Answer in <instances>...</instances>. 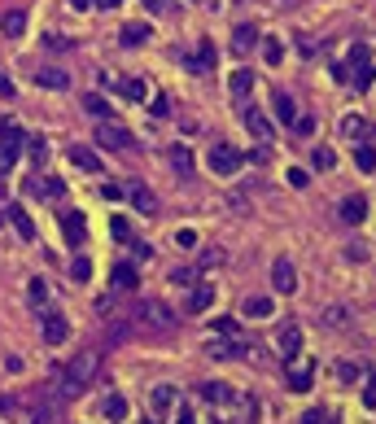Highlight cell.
<instances>
[{
  "instance_id": "cell-51",
  "label": "cell",
  "mask_w": 376,
  "mask_h": 424,
  "mask_svg": "<svg viewBox=\"0 0 376 424\" xmlns=\"http://www.w3.org/2000/svg\"><path fill=\"white\" fill-rule=\"evenodd\" d=\"M363 403H368V407H376V372H372V385L363 390Z\"/></svg>"
},
{
  "instance_id": "cell-37",
  "label": "cell",
  "mask_w": 376,
  "mask_h": 424,
  "mask_svg": "<svg viewBox=\"0 0 376 424\" xmlns=\"http://www.w3.org/2000/svg\"><path fill=\"white\" fill-rule=\"evenodd\" d=\"M110 232L119 241H132V228H127V219H110Z\"/></svg>"
},
{
  "instance_id": "cell-52",
  "label": "cell",
  "mask_w": 376,
  "mask_h": 424,
  "mask_svg": "<svg viewBox=\"0 0 376 424\" xmlns=\"http://www.w3.org/2000/svg\"><path fill=\"white\" fill-rule=\"evenodd\" d=\"M154 114H158V119H162V114H171V101H167V97H158V101H154Z\"/></svg>"
},
{
  "instance_id": "cell-15",
  "label": "cell",
  "mask_w": 376,
  "mask_h": 424,
  "mask_svg": "<svg viewBox=\"0 0 376 424\" xmlns=\"http://www.w3.org/2000/svg\"><path fill=\"white\" fill-rule=\"evenodd\" d=\"M272 311H276L272 298H245V302H241V315H250V320H267Z\"/></svg>"
},
{
  "instance_id": "cell-20",
  "label": "cell",
  "mask_w": 376,
  "mask_h": 424,
  "mask_svg": "<svg viewBox=\"0 0 376 424\" xmlns=\"http://www.w3.org/2000/svg\"><path fill=\"white\" fill-rule=\"evenodd\" d=\"M197 394H202L206 403H232V390H228V385H219V381H206V385H197Z\"/></svg>"
},
{
  "instance_id": "cell-29",
  "label": "cell",
  "mask_w": 376,
  "mask_h": 424,
  "mask_svg": "<svg viewBox=\"0 0 376 424\" xmlns=\"http://www.w3.org/2000/svg\"><path fill=\"white\" fill-rule=\"evenodd\" d=\"M149 403H154L158 411H167V407H175V390H171V385H158V390L149 394Z\"/></svg>"
},
{
  "instance_id": "cell-21",
  "label": "cell",
  "mask_w": 376,
  "mask_h": 424,
  "mask_svg": "<svg viewBox=\"0 0 376 424\" xmlns=\"http://www.w3.org/2000/svg\"><path fill=\"white\" fill-rule=\"evenodd\" d=\"M110 280H114V289H136V285H140V276H136V267H132V263H119Z\"/></svg>"
},
{
  "instance_id": "cell-7",
  "label": "cell",
  "mask_w": 376,
  "mask_h": 424,
  "mask_svg": "<svg viewBox=\"0 0 376 424\" xmlns=\"http://www.w3.org/2000/svg\"><path fill=\"white\" fill-rule=\"evenodd\" d=\"M276 346H280V359L293 363V359H298V350H302V328L298 324H285V328H280V337H276Z\"/></svg>"
},
{
  "instance_id": "cell-55",
  "label": "cell",
  "mask_w": 376,
  "mask_h": 424,
  "mask_svg": "<svg viewBox=\"0 0 376 424\" xmlns=\"http://www.w3.org/2000/svg\"><path fill=\"white\" fill-rule=\"evenodd\" d=\"M92 5H101V9H119L123 0H92Z\"/></svg>"
},
{
  "instance_id": "cell-34",
  "label": "cell",
  "mask_w": 376,
  "mask_h": 424,
  "mask_svg": "<svg viewBox=\"0 0 376 424\" xmlns=\"http://www.w3.org/2000/svg\"><path fill=\"white\" fill-rule=\"evenodd\" d=\"M263 57H267V66H280V57H285L280 40H267V44H263Z\"/></svg>"
},
{
  "instance_id": "cell-46",
  "label": "cell",
  "mask_w": 376,
  "mask_h": 424,
  "mask_svg": "<svg viewBox=\"0 0 376 424\" xmlns=\"http://www.w3.org/2000/svg\"><path fill=\"white\" fill-rule=\"evenodd\" d=\"M350 66H368V49H363V44L350 49Z\"/></svg>"
},
{
  "instance_id": "cell-27",
  "label": "cell",
  "mask_w": 376,
  "mask_h": 424,
  "mask_svg": "<svg viewBox=\"0 0 376 424\" xmlns=\"http://www.w3.org/2000/svg\"><path fill=\"white\" fill-rule=\"evenodd\" d=\"M254 92V75L250 70H237V75H232V97H250Z\"/></svg>"
},
{
  "instance_id": "cell-43",
  "label": "cell",
  "mask_w": 376,
  "mask_h": 424,
  "mask_svg": "<svg viewBox=\"0 0 376 424\" xmlns=\"http://www.w3.org/2000/svg\"><path fill=\"white\" fill-rule=\"evenodd\" d=\"M337 376H342V381H359V368L355 363H337Z\"/></svg>"
},
{
  "instance_id": "cell-14",
  "label": "cell",
  "mask_w": 376,
  "mask_h": 424,
  "mask_svg": "<svg viewBox=\"0 0 376 424\" xmlns=\"http://www.w3.org/2000/svg\"><path fill=\"white\" fill-rule=\"evenodd\" d=\"M342 136L346 140H368V136H376V127L368 119H359V114H350V119H342Z\"/></svg>"
},
{
  "instance_id": "cell-48",
  "label": "cell",
  "mask_w": 376,
  "mask_h": 424,
  "mask_svg": "<svg viewBox=\"0 0 376 424\" xmlns=\"http://www.w3.org/2000/svg\"><path fill=\"white\" fill-rule=\"evenodd\" d=\"M101 197H105V202H119L123 188H119V184H101Z\"/></svg>"
},
{
  "instance_id": "cell-32",
  "label": "cell",
  "mask_w": 376,
  "mask_h": 424,
  "mask_svg": "<svg viewBox=\"0 0 376 424\" xmlns=\"http://www.w3.org/2000/svg\"><path fill=\"white\" fill-rule=\"evenodd\" d=\"M123 97L145 101V97H149V84H145V79H127V84H123Z\"/></svg>"
},
{
  "instance_id": "cell-40",
  "label": "cell",
  "mask_w": 376,
  "mask_h": 424,
  "mask_svg": "<svg viewBox=\"0 0 376 424\" xmlns=\"http://www.w3.org/2000/svg\"><path fill=\"white\" fill-rule=\"evenodd\" d=\"M70 272H75V280H88V276H92V263H88V258H75V267H70Z\"/></svg>"
},
{
  "instance_id": "cell-9",
  "label": "cell",
  "mask_w": 376,
  "mask_h": 424,
  "mask_svg": "<svg viewBox=\"0 0 376 424\" xmlns=\"http://www.w3.org/2000/svg\"><path fill=\"white\" fill-rule=\"evenodd\" d=\"M5 215H9V223L18 228V237H22V241H35V219H31V210H27V206H18V202H14V206L5 210Z\"/></svg>"
},
{
  "instance_id": "cell-3",
  "label": "cell",
  "mask_w": 376,
  "mask_h": 424,
  "mask_svg": "<svg viewBox=\"0 0 376 424\" xmlns=\"http://www.w3.org/2000/svg\"><path fill=\"white\" fill-rule=\"evenodd\" d=\"M206 167L215 171V175H237V171L245 167V153H241L237 145H223V140H219V145L206 153Z\"/></svg>"
},
{
  "instance_id": "cell-53",
  "label": "cell",
  "mask_w": 376,
  "mask_h": 424,
  "mask_svg": "<svg viewBox=\"0 0 376 424\" xmlns=\"http://www.w3.org/2000/svg\"><path fill=\"white\" fill-rule=\"evenodd\" d=\"M197 416H193V411H188V407H180V416H175V424H193Z\"/></svg>"
},
{
  "instance_id": "cell-6",
  "label": "cell",
  "mask_w": 376,
  "mask_h": 424,
  "mask_svg": "<svg viewBox=\"0 0 376 424\" xmlns=\"http://www.w3.org/2000/svg\"><path fill=\"white\" fill-rule=\"evenodd\" d=\"M97 140H101L105 149H132V145H136V136L127 132V127H119V123H101Z\"/></svg>"
},
{
  "instance_id": "cell-18",
  "label": "cell",
  "mask_w": 376,
  "mask_h": 424,
  "mask_svg": "<svg viewBox=\"0 0 376 424\" xmlns=\"http://www.w3.org/2000/svg\"><path fill=\"white\" fill-rule=\"evenodd\" d=\"M149 35H154V31H149L145 22H127V27H123V44H127V49H140V44H149Z\"/></svg>"
},
{
  "instance_id": "cell-39",
  "label": "cell",
  "mask_w": 376,
  "mask_h": 424,
  "mask_svg": "<svg viewBox=\"0 0 376 424\" xmlns=\"http://www.w3.org/2000/svg\"><path fill=\"white\" fill-rule=\"evenodd\" d=\"M27 293H31V302H44V298H49V285H44V280H31Z\"/></svg>"
},
{
  "instance_id": "cell-8",
  "label": "cell",
  "mask_w": 376,
  "mask_h": 424,
  "mask_svg": "<svg viewBox=\"0 0 376 424\" xmlns=\"http://www.w3.org/2000/svg\"><path fill=\"white\" fill-rule=\"evenodd\" d=\"M272 285H276V293H285V298L298 289V272H293V263L276 258V263H272Z\"/></svg>"
},
{
  "instance_id": "cell-42",
  "label": "cell",
  "mask_w": 376,
  "mask_h": 424,
  "mask_svg": "<svg viewBox=\"0 0 376 424\" xmlns=\"http://www.w3.org/2000/svg\"><path fill=\"white\" fill-rule=\"evenodd\" d=\"M302 424H333V416H328V411H307Z\"/></svg>"
},
{
  "instance_id": "cell-36",
  "label": "cell",
  "mask_w": 376,
  "mask_h": 424,
  "mask_svg": "<svg viewBox=\"0 0 376 424\" xmlns=\"http://www.w3.org/2000/svg\"><path fill=\"white\" fill-rule=\"evenodd\" d=\"M333 162H337V153H333V149H315V167H320V171H328Z\"/></svg>"
},
{
  "instance_id": "cell-30",
  "label": "cell",
  "mask_w": 376,
  "mask_h": 424,
  "mask_svg": "<svg viewBox=\"0 0 376 424\" xmlns=\"http://www.w3.org/2000/svg\"><path fill=\"white\" fill-rule=\"evenodd\" d=\"M355 167H359V171H376V149H372V145H359V149H355Z\"/></svg>"
},
{
  "instance_id": "cell-10",
  "label": "cell",
  "mask_w": 376,
  "mask_h": 424,
  "mask_svg": "<svg viewBox=\"0 0 376 424\" xmlns=\"http://www.w3.org/2000/svg\"><path fill=\"white\" fill-rule=\"evenodd\" d=\"M311 385H315V368H311V363H289V390L307 394Z\"/></svg>"
},
{
  "instance_id": "cell-13",
  "label": "cell",
  "mask_w": 376,
  "mask_h": 424,
  "mask_svg": "<svg viewBox=\"0 0 376 424\" xmlns=\"http://www.w3.org/2000/svg\"><path fill=\"white\" fill-rule=\"evenodd\" d=\"M35 84L62 92V88H70V75H66V70H53V66H40V70H35Z\"/></svg>"
},
{
  "instance_id": "cell-26",
  "label": "cell",
  "mask_w": 376,
  "mask_h": 424,
  "mask_svg": "<svg viewBox=\"0 0 376 424\" xmlns=\"http://www.w3.org/2000/svg\"><path fill=\"white\" fill-rule=\"evenodd\" d=\"M254 44H258V31H254V27H237V40H232V49H237V53H250Z\"/></svg>"
},
{
  "instance_id": "cell-5",
  "label": "cell",
  "mask_w": 376,
  "mask_h": 424,
  "mask_svg": "<svg viewBox=\"0 0 376 424\" xmlns=\"http://www.w3.org/2000/svg\"><path fill=\"white\" fill-rule=\"evenodd\" d=\"M40 333H44V341H49V346H62V341L70 337L66 315H62V311H44V315H40Z\"/></svg>"
},
{
  "instance_id": "cell-35",
  "label": "cell",
  "mask_w": 376,
  "mask_h": 424,
  "mask_svg": "<svg viewBox=\"0 0 376 424\" xmlns=\"http://www.w3.org/2000/svg\"><path fill=\"white\" fill-rule=\"evenodd\" d=\"M324 324H328V328H342V324H346V311H342V306H328V311H324Z\"/></svg>"
},
{
  "instance_id": "cell-24",
  "label": "cell",
  "mask_w": 376,
  "mask_h": 424,
  "mask_svg": "<svg viewBox=\"0 0 376 424\" xmlns=\"http://www.w3.org/2000/svg\"><path fill=\"white\" fill-rule=\"evenodd\" d=\"M132 202H136V210H145V215H158V197L149 193V188H132Z\"/></svg>"
},
{
  "instance_id": "cell-16",
  "label": "cell",
  "mask_w": 376,
  "mask_h": 424,
  "mask_svg": "<svg viewBox=\"0 0 376 424\" xmlns=\"http://www.w3.org/2000/svg\"><path fill=\"white\" fill-rule=\"evenodd\" d=\"M342 219L346 223H363V219H368V197H346V202H342Z\"/></svg>"
},
{
  "instance_id": "cell-1",
  "label": "cell",
  "mask_w": 376,
  "mask_h": 424,
  "mask_svg": "<svg viewBox=\"0 0 376 424\" xmlns=\"http://www.w3.org/2000/svg\"><path fill=\"white\" fill-rule=\"evenodd\" d=\"M97 372H101V350H79V355L62 368V390L66 394H84L88 385L97 381Z\"/></svg>"
},
{
  "instance_id": "cell-44",
  "label": "cell",
  "mask_w": 376,
  "mask_h": 424,
  "mask_svg": "<svg viewBox=\"0 0 376 424\" xmlns=\"http://www.w3.org/2000/svg\"><path fill=\"white\" fill-rule=\"evenodd\" d=\"M171 280H175V285H193V272H188V267H175V272H171Z\"/></svg>"
},
{
  "instance_id": "cell-19",
  "label": "cell",
  "mask_w": 376,
  "mask_h": 424,
  "mask_svg": "<svg viewBox=\"0 0 376 424\" xmlns=\"http://www.w3.org/2000/svg\"><path fill=\"white\" fill-rule=\"evenodd\" d=\"M272 110H276V119L280 123H298V105H293V97H285V92H276V101H272Z\"/></svg>"
},
{
  "instance_id": "cell-49",
  "label": "cell",
  "mask_w": 376,
  "mask_h": 424,
  "mask_svg": "<svg viewBox=\"0 0 376 424\" xmlns=\"http://www.w3.org/2000/svg\"><path fill=\"white\" fill-rule=\"evenodd\" d=\"M0 97H14V79H9L5 70H0Z\"/></svg>"
},
{
  "instance_id": "cell-23",
  "label": "cell",
  "mask_w": 376,
  "mask_h": 424,
  "mask_svg": "<svg viewBox=\"0 0 376 424\" xmlns=\"http://www.w3.org/2000/svg\"><path fill=\"white\" fill-rule=\"evenodd\" d=\"M0 31H5V35H22V31H27V14H22V9H9L5 22H0Z\"/></svg>"
},
{
  "instance_id": "cell-2",
  "label": "cell",
  "mask_w": 376,
  "mask_h": 424,
  "mask_svg": "<svg viewBox=\"0 0 376 424\" xmlns=\"http://www.w3.org/2000/svg\"><path fill=\"white\" fill-rule=\"evenodd\" d=\"M140 328H149V333H171V328L175 324H180V320H175V311H171V306L167 302H154V298H149L145 306H140Z\"/></svg>"
},
{
  "instance_id": "cell-38",
  "label": "cell",
  "mask_w": 376,
  "mask_h": 424,
  "mask_svg": "<svg viewBox=\"0 0 376 424\" xmlns=\"http://www.w3.org/2000/svg\"><path fill=\"white\" fill-rule=\"evenodd\" d=\"M175 245H184V250H193V245H197V232H193V228H180V232H175Z\"/></svg>"
},
{
  "instance_id": "cell-47",
  "label": "cell",
  "mask_w": 376,
  "mask_h": 424,
  "mask_svg": "<svg viewBox=\"0 0 376 424\" xmlns=\"http://www.w3.org/2000/svg\"><path fill=\"white\" fill-rule=\"evenodd\" d=\"M372 75H376V66H359V79H355V88H368V84H372Z\"/></svg>"
},
{
  "instance_id": "cell-28",
  "label": "cell",
  "mask_w": 376,
  "mask_h": 424,
  "mask_svg": "<svg viewBox=\"0 0 376 424\" xmlns=\"http://www.w3.org/2000/svg\"><path fill=\"white\" fill-rule=\"evenodd\" d=\"M105 416H110V420H127V398L110 394V398H105Z\"/></svg>"
},
{
  "instance_id": "cell-33",
  "label": "cell",
  "mask_w": 376,
  "mask_h": 424,
  "mask_svg": "<svg viewBox=\"0 0 376 424\" xmlns=\"http://www.w3.org/2000/svg\"><path fill=\"white\" fill-rule=\"evenodd\" d=\"M27 153L35 162H44V158H49V140H44V136H27Z\"/></svg>"
},
{
  "instance_id": "cell-11",
  "label": "cell",
  "mask_w": 376,
  "mask_h": 424,
  "mask_svg": "<svg viewBox=\"0 0 376 424\" xmlns=\"http://www.w3.org/2000/svg\"><path fill=\"white\" fill-rule=\"evenodd\" d=\"M70 162H75L79 171H88V175H101V158L88 145H70Z\"/></svg>"
},
{
  "instance_id": "cell-31",
  "label": "cell",
  "mask_w": 376,
  "mask_h": 424,
  "mask_svg": "<svg viewBox=\"0 0 376 424\" xmlns=\"http://www.w3.org/2000/svg\"><path fill=\"white\" fill-rule=\"evenodd\" d=\"M171 167L180 171V175H188V171H193V153H188L184 145H180V149H171Z\"/></svg>"
},
{
  "instance_id": "cell-41",
  "label": "cell",
  "mask_w": 376,
  "mask_h": 424,
  "mask_svg": "<svg viewBox=\"0 0 376 424\" xmlns=\"http://www.w3.org/2000/svg\"><path fill=\"white\" fill-rule=\"evenodd\" d=\"M289 184H293V188H307V184H311V175L302 171V167H293V171H289Z\"/></svg>"
},
{
  "instance_id": "cell-22",
  "label": "cell",
  "mask_w": 376,
  "mask_h": 424,
  "mask_svg": "<svg viewBox=\"0 0 376 424\" xmlns=\"http://www.w3.org/2000/svg\"><path fill=\"white\" fill-rule=\"evenodd\" d=\"M84 110H88V114H97V119H110V114H114V105L105 101L101 92H88V97H84Z\"/></svg>"
},
{
  "instance_id": "cell-12",
  "label": "cell",
  "mask_w": 376,
  "mask_h": 424,
  "mask_svg": "<svg viewBox=\"0 0 376 424\" xmlns=\"http://www.w3.org/2000/svg\"><path fill=\"white\" fill-rule=\"evenodd\" d=\"M241 123L250 127V136H254V140H272V123H267L263 114L254 110V105H250V110H241Z\"/></svg>"
},
{
  "instance_id": "cell-45",
  "label": "cell",
  "mask_w": 376,
  "mask_h": 424,
  "mask_svg": "<svg viewBox=\"0 0 376 424\" xmlns=\"http://www.w3.org/2000/svg\"><path fill=\"white\" fill-rule=\"evenodd\" d=\"M210 333H223V337H232V333H237V324H232V320H215V324H210Z\"/></svg>"
},
{
  "instance_id": "cell-56",
  "label": "cell",
  "mask_w": 376,
  "mask_h": 424,
  "mask_svg": "<svg viewBox=\"0 0 376 424\" xmlns=\"http://www.w3.org/2000/svg\"><path fill=\"white\" fill-rule=\"evenodd\" d=\"M145 424H154V420H145Z\"/></svg>"
},
{
  "instance_id": "cell-25",
  "label": "cell",
  "mask_w": 376,
  "mask_h": 424,
  "mask_svg": "<svg viewBox=\"0 0 376 424\" xmlns=\"http://www.w3.org/2000/svg\"><path fill=\"white\" fill-rule=\"evenodd\" d=\"M215 306V285H197L193 289V311H210Z\"/></svg>"
},
{
  "instance_id": "cell-4",
  "label": "cell",
  "mask_w": 376,
  "mask_h": 424,
  "mask_svg": "<svg viewBox=\"0 0 376 424\" xmlns=\"http://www.w3.org/2000/svg\"><path fill=\"white\" fill-rule=\"evenodd\" d=\"M22 145H27V132L18 123H0V171H9L18 162Z\"/></svg>"
},
{
  "instance_id": "cell-50",
  "label": "cell",
  "mask_w": 376,
  "mask_h": 424,
  "mask_svg": "<svg viewBox=\"0 0 376 424\" xmlns=\"http://www.w3.org/2000/svg\"><path fill=\"white\" fill-rule=\"evenodd\" d=\"M167 5H171V0H145L149 14H167Z\"/></svg>"
},
{
  "instance_id": "cell-17",
  "label": "cell",
  "mask_w": 376,
  "mask_h": 424,
  "mask_svg": "<svg viewBox=\"0 0 376 424\" xmlns=\"http://www.w3.org/2000/svg\"><path fill=\"white\" fill-rule=\"evenodd\" d=\"M62 228H66L70 241H84V237H88V223H84V215H79V210H66V215H62Z\"/></svg>"
},
{
  "instance_id": "cell-54",
  "label": "cell",
  "mask_w": 376,
  "mask_h": 424,
  "mask_svg": "<svg viewBox=\"0 0 376 424\" xmlns=\"http://www.w3.org/2000/svg\"><path fill=\"white\" fill-rule=\"evenodd\" d=\"M66 5H70V9H75V14H84V9L92 5V0H66Z\"/></svg>"
}]
</instances>
